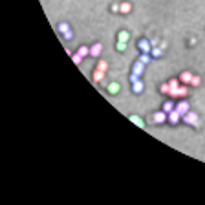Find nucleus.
Here are the masks:
<instances>
[{"mask_svg": "<svg viewBox=\"0 0 205 205\" xmlns=\"http://www.w3.org/2000/svg\"><path fill=\"white\" fill-rule=\"evenodd\" d=\"M181 121H183L185 125H189V127H191V125H192V127H200V119H198V114H196V112H191V110H189V112L185 114L183 117H181Z\"/></svg>", "mask_w": 205, "mask_h": 205, "instance_id": "f257e3e1", "label": "nucleus"}, {"mask_svg": "<svg viewBox=\"0 0 205 205\" xmlns=\"http://www.w3.org/2000/svg\"><path fill=\"white\" fill-rule=\"evenodd\" d=\"M167 117H169V114L163 112V110L154 112V114H152V123H156V125H163V123H167Z\"/></svg>", "mask_w": 205, "mask_h": 205, "instance_id": "f03ea898", "label": "nucleus"}, {"mask_svg": "<svg viewBox=\"0 0 205 205\" xmlns=\"http://www.w3.org/2000/svg\"><path fill=\"white\" fill-rule=\"evenodd\" d=\"M181 117H183V116H181V114H180V112H178V110L174 108L172 112H169V117H167V123H170V125H178V123L181 121Z\"/></svg>", "mask_w": 205, "mask_h": 205, "instance_id": "7ed1b4c3", "label": "nucleus"}, {"mask_svg": "<svg viewBox=\"0 0 205 205\" xmlns=\"http://www.w3.org/2000/svg\"><path fill=\"white\" fill-rule=\"evenodd\" d=\"M138 48H139L141 53H150L152 51V42L150 40H147V39H141L139 42H138Z\"/></svg>", "mask_w": 205, "mask_h": 205, "instance_id": "20e7f679", "label": "nucleus"}, {"mask_svg": "<svg viewBox=\"0 0 205 205\" xmlns=\"http://www.w3.org/2000/svg\"><path fill=\"white\" fill-rule=\"evenodd\" d=\"M176 110H178L181 116H185V114L191 110V103H189V101H185V99H181L180 103H176Z\"/></svg>", "mask_w": 205, "mask_h": 205, "instance_id": "39448f33", "label": "nucleus"}, {"mask_svg": "<svg viewBox=\"0 0 205 205\" xmlns=\"http://www.w3.org/2000/svg\"><path fill=\"white\" fill-rule=\"evenodd\" d=\"M103 53V44L101 42H95L90 46V57H101Z\"/></svg>", "mask_w": 205, "mask_h": 205, "instance_id": "423d86ee", "label": "nucleus"}, {"mask_svg": "<svg viewBox=\"0 0 205 205\" xmlns=\"http://www.w3.org/2000/svg\"><path fill=\"white\" fill-rule=\"evenodd\" d=\"M132 73H136L138 77H141L145 73V64H143L141 61H136V62L132 64Z\"/></svg>", "mask_w": 205, "mask_h": 205, "instance_id": "0eeeda50", "label": "nucleus"}, {"mask_svg": "<svg viewBox=\"0 0 205 205\" xmlns=\"http://www.w3.org/2000/svg\"><path fill=\"white\" fill-rule=\"evenodd\" d=\"M192 77H194V73H191V72H181L180 81H181V84H189V86H191V81H192Z\"/></svg>", "mask_w": 205, "mask_h": 205, "instance_id": "6e6552de", "label": "nucleus"}, {"mask_svg": "<svg viewBox=\"0 0 205 205\" xmlns=\"http://www.w3.org/2000/svg\"><path fill=\"white\" fill-rule=\"evenodd\" d=\"M105 75H106V72H103V70H99V68L94 70V81H95V83H103V81H105Z\"/></svg>", "mask_w": 205, "mask_h": 205, "instance_id": "1a4fd4ad", "label": "nucleus"}, {"mask_svg": "<svg viewBox=\"0 0 205 205\" xmlns=\"http://www.w3.org/2000/svg\"><path fill=\"white\" fill-rule=\"evenodd\" d=\"M174 108H176V103H174L172 99H169V101H165V103H163V112H167V114H169V112H172Z\"/></svg>", "mask_w": 205, "mask_h": 205, "instance_id": "9d476101", "label": "nucleus"}, {"mask_svg": "<svg viewBox=\"0 0 205 205\" xmlns=\"http://www.w3.org/2000/svg\"><path fill=\"white\" fill-rule=\"evenodd\" d=\"M132 92L134 94H141L143 92V81L141 79H138L136 83H132Z\"/></svg>", "mask_w": 205, "mask_h": 205, "instance_id": "9b49d317", "label": "nucleus"}, {"mask_svg": "<svg viewBox=\"0 0 205 205\" xmlns=\"http://www.w3.org/2000/svg\"><path fill=\"white\" fill-rule=\"evenodd\" d=\"M187 94H189V84H181V86L178 88V97L180 99H185Z\"/></svg>", "mask_w": 205, "mask_h": 205, "instance_id": "f8f14e48", "label": "nucleus"}, {"mask_svg": "<svg viewBox=\"0 0 205 205\" xmlns=\"http://www.w3.org/2000/svg\"><path fill=\"white\" fill-rule=\"evenodd\" d=\"M130 11H132V4H130V2H123V4H121L119 13H121V15H128Z\"/></svg>", "mask_w": 205, "mask_h": 205, "instance_id": "ddd939ff", "label": "nucleus"}, {"mask_svg": "<svg viewBox=\"0 0 205 205\" xmlns=\"http://www.w3.org/2000/svg\"><path fill=\"white\" fill-rule=\"evenodd\" d=\"M77 53L81 55V57H84V59H86L88 55H90V48H88V46H79V50H77Z\"/></svg>", "mask_w": 205, "mask_h": 205, "instance_id": "4468645a", "label": "nucleus"}, {"mask_svg": "<svg viewBox=\"0 0 205 205\" xmlns=\"http://www.w3.org/2000/svg\"><path fill=\"white\" fill-rule=\"evenodd\" d=\"M130 121L136 125V127H139V128H143L145 127V123H143V119L141 117H138V116H130Z\"/></svg>", "mask_w": 205, "mask_h": 205, "instance_id": "2eb2a0df", "label": "nucleus"}, {"mask_svg": "<svg viewBox=\"0 0 205 205\" xmlns=\"http://www.w3.org/2000/svg\"><path fill=\"white\" fill-rule=\"evenodd\" d=\"M119 84L117 83H110V84H108V92H110V94H112V95H116V94H117L119 92Z\"/></svg>", "mask_w": 205, "mask_h": 205, "instance_id": "dca6fc26", "label": "nucleus"}, {"mask_svg": "<svg viewBox=\"0 0 205 205\" xmlns=\"http://www.w3.org/2000/svg\"><path fill=\"white\" fill-rule=\"evenodd\" d=\"M128 39H130L128 31H119V33H117V40H123V42H128Z\"/></svg>", "mask_w": 205, "mask_h": 205, "instance_id": "f3484780", "label": "nucleus"}, {"mask_svg": "<svg viewBox=\"0 0 205 205\" xmlns=\"http://www.w3.org/2000/svg\"><path fill=\"white\" fill-rule=\"evenodd\" d=\"M139 61L143 62V64H148V62L152 61V55L150 53H141L139 55Z\"/></svg>", "mask_w": 205, "mask_h": 205, "instance_id": "a211bd4d", "label": "nucleus"}, {"mask_svg": "<svg viewBox=\"0 0 205 205\" xmlns=\"http://www.w3.org/2000/svg\"><path fill=\"white\" fill-rule=\"evenodd\" d=\"M68 30H72L68 22H61V24H59V33H62V35H64V33L68 31Z\"/></svg>", "mask_w": 205, "mask_h": 205, "instance_id": "6ab92c4d", "label": "nucleus"}, {"mask_svg": "<svg viewBox=\"0 0 205 205\" xmlns=\"http://www.w3.org/2000/svg\"><path fill=\"white\" fill-rule=\"evenodd\" d=\"M161 53H163V48H158V46H154L152 51H150L152 57H161Z\"/></svg>", "mask_w": 205, "mask_h": 205, "instance_id": "aec40b11", "label": "nucleus"}, {"mask_svg": "<svg viewBox=\"0 0 205 205\" xmlns=\"http://www.w3.org/2000/svg\"><path fill=\"white\" fill-rule=\"evenodd\" d=\"M200 84H202V79H200L198 75H194L192 77V81H191V88H198Z\"/></svg>", "mask_w": 205, "mask_h": 205, "instance_id": "412c9836", "label": "nucleus"}, {"mask_svg": "<svg viewBox=\"0 0 205 205\" xmlns=\"http://www.w3.org/2000/svg\"><path fill=\"white\" fill-rule=\"evenodd\" d=\"M127 44H128V42L117 40V44H116V50H117V51H125V50H127Z\"/></svg>", "mask_w": 205, "mask_h": 205, "instance_id": "4be33fe9", "label": "nucleus"}, {"mask_svg": "<svg viewBox=\"0 0 205 205\" xmlns=\"http://www.w3.org/2000/svg\"><path fill=\"white\" fill-rule=\"evenodd\" d=\"M169 84H170V88H180L181 86V81H180V79H170Z\"/></svg>", "mask_w": 205, "mask_h": 205, "instance_id": "5701e85b", "label": "nucleus"}, {"mask_svg": "<svg viewBox=\"0 0 205 205\" xmlns=\"http://www.w3.org/2000/svg\"><path fill=\"white\" fill-rule=\"evenodd\" d=\"M159 92H161V94H169V92H170V84H169V83H163L161 86H159Z\"/></svg>", "mask_w": 205, "mask_h": 205, "instance_id": "b1692460", "label": "nucleus"}, {"mask_svg": "<svg viewBox=\"0 0 205 205\" xmlns=\"http://www.w3.org/2000/svg\"><path fill=\"white\" fill-rule=\"evenodd\" d=\"M97 68H99V70H103V72H106V70H108V62H106V61H99Z\"/></svg>", "mask_w": 205, "mask_h": 205, "instance_id": "393cba45", "label": "nucleus"}, {"mask_svg": "<svg viewBox=\"0 0 205 205\" xmlns=\"http://www.w3.org/2000/svg\"><path fill=\"white\" fill-rule=\"evenodd\" d=\"M72 59H73V62H75V64H81L84 57H81V55H79V53H73V55H72Z\"/></svg>", "mask_w": 205, "mask_h": 205, "instance_id": "a878e982", "label": "nucleus"}, {"mask_svg": "<svg viewBox=\"0 0 205 205\" xmlns=\"http://www.w3.org/2000/svg\"><path fill=\"white\" fill-rule=\"evenodd\" d=\"M62 37H64V40H72V39H73V31H72V30H68Z\"/></svg>", "mask_w": 205, "mask_h": 205, "instance_id": "bb28decb", "label": "nucleus"}, {"mask_svg": "<svg viewBox=\"0 0 205 205\" xmlns=\"http://www.w3.org/2000/svg\"><path fill=\"white\" fill-rule=\"evenodd\" d=\"M110 9L114 11V13H119V9H121V4H112V6H110Z\"/></svg>", "mask_w": 205, "mask_h": 205, "instance_id": "cd10ccee", "label": "nucleus"}, {"mask_svg": "<svg viewBox=\"0 0 205 205\" xmlns=\"http://www.w3.org/2000/svg\"><path fill=\"white\" fill-rule=\"evenodd\" d=\"M138 79H139V77L136 75V73H130V79H128V81H130V84H132V83H136Z\"/></svg>", "mask_w": 205, "mask_h": 205, "instance_id": "c85d7f7f", "label": "nucleus"}]
</instances>
